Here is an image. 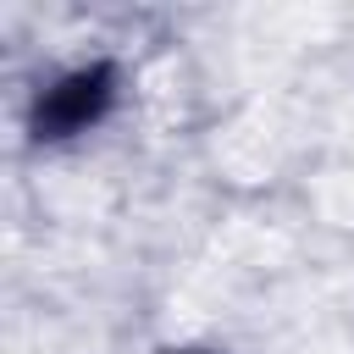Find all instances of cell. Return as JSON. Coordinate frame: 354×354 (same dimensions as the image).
<instances>
[{
	"label": "cell",
	"mask_w": 354,
	"mask_h": 354,
	"mask_svg": "<svg viewBox=\"0 0 354 354\" xmlns=\"http://www.w3.org/2000/svg\"><path fill=\"white\" fill-rule=\"evenodd\" d=\"M111 66H77L66 77H55L44 94H39V111H33V133L39 138H72L83 133L88 122L105 116L111 105Z\"/></svg>",
	"instance_id": "obj_1"
}]
</instances>
